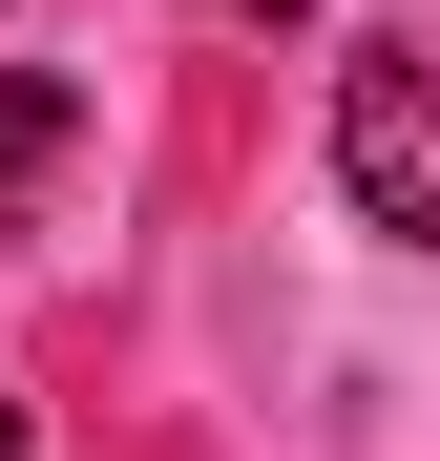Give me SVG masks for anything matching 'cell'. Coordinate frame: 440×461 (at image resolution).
<instances>
[{
  "mask_svg": "<svg viewBox=\"0 0 440 461\" xmlns=\"http://www.w3.org/2000/svg\"><path fill=\"white\" fill-rule=\"evenodd\" d=\"M0 461H22V399H0Z\"/></svg>",
  "mask_w": 440,
  "mask_h": 461,
  "instance_id": "3957f363",
  "label": "cell"
},
{
  "mask_svg": "<svg viewBox=\"0 0 440 461\" xmlns=\"http://www.w3.org/2000/svg\"><path fill=\"white\" fill-rule=\"evenodd\" d=\"M63 147H85V105H63V85H42V63H0V210H22V189L63 168Z\"/></svg>",
  "mask_w": 440,
  "mask_h": 461,
  "instance_id": "7a4b0ae2",
  "label": "cell"
},
{
  "mask_svg": "<svg viewBox=\"0 0 440 461\" xmlns=\"http://www.w3.org/2000/svg\"><path fill=\"white\" fill-rule=\"evenodd\" d=\"M336 189H356V230L440 252V42H378L336 85Z\"/></svg>",
  "mask_w": 440,
  "mask_h": 461,
  "instance_id": "6da1fadb",
  "label": "cell"
},
{
  "mask_svg": "<svg viewBox=\"0 0 440 461\" xmlns=\"http://www.w3.org/2000/svg\"><path fill=\"white\" fill-rule=\"evenodd\" d=\"M231 22H293V0H231Z\"/></svg>",
  "mask_w": 440,
  "mask_h": 461,
  "instance_id": "277c9868",
  "label": "cell"
}]
</instances>
